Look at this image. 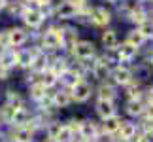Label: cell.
<instances>
[{
	"instance_id": "obj_23",
	"label": "cell",
	"mask_w": 153,
	"mask_h": 142,
	"mask_svg": "<svg viewBox=\"0 0 153 142\" xmlns=\"http://www.w3.org/2000/svg\"><path fill=\"white\" fill-rule=\"evenodd\" d=\"M98 95H100V100H111L115 97V91H114V87H110V85H102Z\"/></svg>"
},
{
	"instance_id": "obj_27",
	"label": "cell",
	"mask_w": 153,
	"mask_h": 142,
	"mask_svg": "<svg viewBox=\"0 0 153 142\" xmlns=\"http://www.w3.org/2000/svg\"><path fill=\"white\" fill-rule=\"evenodd\" d=\"M51 72L53 74H59V72H66V61H64V59H57V61H55V64H53V68H51Z\"/></svg>"
},
{
	"instance_id": "obj_14",
	"label": "cell",
	"mask_w": 153,
	"mask_h": 142,
	"mask_svg": "<svg viewBox=\"0 0 153 142\" xmlns=\"http://www.w3.org/2000/svg\"><path fill=\"white\" fill-rule=\"evenodd\" d=\"M79 137L81 138H95V125L89 121L79 123Z\"/></svg>"
},
{
	"instance_id": "obj_34",
	"label": "cell",
	"mask_w": 153,
	"mask_h": 142,
	"mask_svg": "<svg viewBox=\"0 0 153 142\" xmlns=\"http://www.w3.org/2000/svg\"><path fill=\"white\" fill-rule=\"evenodd\" d=\"M146 116H148L149 120H153V106H151V108H148V112H146Z\"/></svg>"
},
{
	"instance_id": "obj_35",
	"label": "cell",
	"mask_w": 153,
	"mask_h": 142,
	"mask_svg": "<svg viewBox=\"0 0 153 142\" xmlns=\"http://www.w3.org/2000/svg\"><path fill=\"white\" fill-rule=\"evenodd\" d=\"M149 104H151V106H153V89H151V91H149Z\"/></svg>"
},
{
	"instance_id": "obj_37",
	"label": "cell",
	"mask_w": 153,
	"mask_h": 142,
	"mask_svg": "<svg viewBox=\"0 0 153 142\" xmlns=\"http://www.w3.org/2000/svg\"><path fill=\"white\" fill-rule=\"evenodd\" d=\"M4 6H6V0H0V10H2Z\"/></svg>"
},
{
	"instance_id": "obj_39",
	"label": "cell",
	"mask_w": 153,
	"mask_h": 142,
	"mask_svg": "<svg viewBox=\"0 0 153 142\" xmlns=\"http://www.w3.org/2000/svg\"><path fill=\"white\" fill-rule=\"evenodd\" d=\"M10 142H17V140H15V138H13V140H10Z\"/></svg>"
},
{
	"instance_id": "obj_30",
	"label": "cell",
	"mask_w": 153,
	"mask_h": 142,
	"mask_svg": "<svg viewBox=\"0 0 153 142\" xmlns=\"http://www.w3.org/2000/svg\"><path fill=\"white\" fill-rule=\"evenodd\" d=\"M61 129H62L61 123H53V125L49 127V138H57V135L61 133Z\"/></svg>"
},
{
	"instance_id": "obj_28",
	"label": "cell",
	"mask_w": 153,
	"mask_h": 142,
	"mask_svg": "<svg viewBox=\"0 0 153 142\" xmlns=\"http://www.w3.org/2000/svg\"><path fill=\"white\" fill-rule=\"evenodd\" d=\"M55 81H57V76L53 74L51 70H49V72H44V78H42V85L44 87H51Z\"/></svg>"
},
{
	"instance_id": "obj_24",
	"label": "cell",
	"mask_w": 153,
	"mask_h": 142,
	"mask_svg": "<svg viewBox=\"0 0 153 142\" xmlns=\"http://www.w3.org/2000/svg\"><path fill=\"white\" fill-rule=\"evenodd\" d=\"M17 63H19L21 67H30V64H32V55L28 51L17 53Z\"/></svg>"
},
{
	"instance_id": "obj_21",
	"label": "cell",
	"mask_w": 153,
	"mask_h": 142,
	"mask_svg": "<svg viewBox=\"0 0 153 142\" xmlns=\"http://www.w3.org/2000/svg\"><path fill=\"white\" fill-rule=\"evenodd\" d=\"M121 123L123 121H119L117 117H108V120H104V131L106 133H115L117 129L121 127Z\"/></svg>"
},
{
	"instance_id": "obj_15",
	"label": "cell",
	"mask_w": 153,
	"mask_h": 142,
	"mask_svg": "<svg viewBox=\"0 0 153 142\" xmlns=\"http://www.w3.org/2000/svg\"><path fill=\"white\" fill-rule=\"evenodd\" d=\"M119 131H121V138L123 140H131L134 135H136V127H134L132 123H125V121H123L121 127H119Z\"/></svg>"
},
{
	"instance_id": "obj_10",
	"label": "cell",
	"mask_w": 153,
	"mask_h": 142,
	"mask_svg": "<svg viewBox=\"0 0 153 142\" xmlns=\"http://www.w3.org/2000/svg\"><path fill=\"white\" fill-rule=\"evenodd\" d=\"M45 67H48V57L44 55V53H36V55L32 57V64L30 68L36 70V72H44Z\"/></svg>"
},
{
	"instance_id": "obj_32",
	"label": "cell",
	"mask_w": 153,
	"mask_h": 142,
	"mask_svg": "<svg viewBox=\"0 0 153 142\" xmlns=\"http://www.w3.org/2000/svg\"><path fill=\"white\" fill-rule=\"evenodd\" d=\"M144 11H134V13H132V21H136V23H144L146 19H144Z\"/></svg>"
},
{
	"instance_id": "obj_16",
	"label": "cell",
	"mask_w": 153,
	"mask_h": 142,
	"mask_svg": "<svg viewBox=\"0 0 153 142\" xmlns=\"http://www.w3.org/2000/svg\"><path fill=\"white\" fill-rule=\"evenodd\" d=\"M144 40L146 38L142 36V32H140V31H132V32H128V36H127V44H131L132 47H136V49H138V47L144 44Z\"/></svg>"
},
{
	"instance_id": "obj_8",
	"label": "cell",
	"mask_w": 153,
	"mask_h": 142,
	"mask_svg": "<svg viewBox=\"0 0 153 142\" xmlns=\"http://www.w3.org/2000/svg\"><path fill=\"white\" fill-rule=\"evenodd\" d=\"M97 112L104 117V120H108V117H114L115 108H114V104H111V100H98Z\"/></svg>"
},
{
	"instance_id": "obj_22",
	"label": "cell",
	"mask_w": 153,
	"mask_h": 142,
	"mask_svg": "<svg viewBox=\"0 0 153 142\" xmlns=\"http://www.w3.org/2000/svg\"><path fill=\"white\" fill-rule=\"evenodd\" d=\"M127 112L131 116H140L144 112V108H142V102L140 100H128V104H127Z\"/></svg>"
},
{
	"instance_id": "obj_7",
	"label": "cell",
	"mask_w": 153,
	"mask_h": 142,
	"mask_svg": "<svg viewBox=\"0 0 153 142\" xmlns=\"http://www.w3.org/2000/svg\"><path fill=\"white\" fill-rule=\"evenodd\" d=\"M25 40H27V32L25 31H21V28H11V31L8 32V46H21V44H25Z\"/></svg>"
},
{
	"instance_id": "obj_29",
	"label": "cell",
	"mask_w": 153,
	"mask_h": 142,
	"mask_svg": "<svg viewBox=\"0 0 153 142\" xmlns=\"http://www.w3.org/2000/svg\"><path fill=\"white\" fill-rule=\"evenodd\" d=\"M44 95H45V87H44L42 84L32 87V97H34V99H42Z\"/></svg>"
},
{
	"instance_id": "obj_41",
	"label": "cell",
	"mask_w": 153,
	"mask_h": 142,
	"mask_svg": "<svg viewBox=\"0 0 153 142\" xmlns=\"http://www.w3.org/2000/svg\"><path fill=\"white\" fill-rule=\"evenodd\" d=\"M110 2H114V0H110Z\"/></svg>"
},
{
	"instance_id": "obj_2",
	"label": "cell",
	"mask_w": 153,
	"mask_h": 142,
	"mask_svg": "<svg viewBox=\"0 0 153 142\" xmlns=\"http://www.w3.org/2000/svg\"><path fill=\"white\" fill-rule=\"evenodd\" d=\"M62 46V34L61 31H49L44 36V47L48 49H59Z\"/></svg>"
},
{
	"instance_id": "obj_5",
	"label": "cell",
	"mask_w": 153,
	"mask_h": 142,
	"mask_svg": "<svg viewBox=\"0 0 153 142\" xmlns=\"http://www.w3.org/2000/svg\"><path fill=\"white\" fill-rule=\"evenodd\" d=\"M23 19H25V23L28 27L36 28V27L42 25L44 15H42V11H38V10H25L23 11Z\"/></svg>"
},
{
	"instance_id": "obj_20",
	"label": "cell",
	"mask_w": 153,
	"mask_h": 142,
	"mask_svg": "<svg viewBox=\"0 0 153 142\" xmlns=\"http://www.w3.org/2000/svg\"><path fill=\"white\" fill-rule=\"evenodd\" d=\"M32 137V131H30V127H19L15 131V140L17 142H28Z\"/></svg>"
},
{
	"instance_id": "obj_26",
	"label": "cell",
	"mask_w": 153,
	"mask_h": 142,
	"mask_svg": "<svg viewBox=\"0 0 153 142\" xmlns=\"http://www.w3.org/2000/svg\"><path fill=\"white\" fill-rule=\"evenodd\" d=\"M62 81H64L66 85L74 87V85H76V84L79 81V78H78V76H76L74 72H64V74H62Z\"/></svg>"
},
{
	"instance_id": "obj_19",
	"label": "cell",
	"mask_w": 153,
	"mask_h": 142,
	"mask_svg": "<svg viewBox=\"0 0 153 142\" xmlns=\"http://www.w3.org/2000/svg\"><path fill=\"white\" fill-rule=\"evenodd\" d=\"M134 55H136V47H132L131 44H123L119 47V57L125 59V61H128V59H132Z\"/></svg>"
},
{
	"instance_id": "obj_31",
	"label": "cell",
	"mask_w": 153,
	"mask_h": 142,
	"mask_svg": "<svg viewBox=\"0 0 153 142\" xmlns=\"http://www.w3.org/2000/svg\"><path fill=\"white\" fill-rule=\"evenodd\" d=\"M106 72H108L106 64H104V63H97V67H95V74L98 76V78H102V76H106Z\"/></svg>"
},
{
	"instance_id": "obj_6",
	"label": "cell",
	"mask_w": 153,
	"mask_h": 142,
	"mask_svg": "<svg viewBox=\"0 0 153 142\" xmlns=\"http://www.w3.org/2000/svg\"><path fill=\"white\" fill-rule=\"evenodd\" d=\"M15 63H17V53L13 49H10V47H6L0 53V68H11Z\"/></svg>"
},
{
	"instance_id": "obj_40",
	"label": "cell",
	"mask_w": 153,
	"mask_h": 142,
	"mask_svg": "<svg viewBox=\"0 0 153 142\" xmlns=\"http://www.w3.org/2000/svg\"><path fill=\"white\" fill-rule=\"evenodd\" d=\"M151 61H153V55H151Z\"/></svg>"
},
{
	"instance_id": "obj_13",
	"label": "cell",
	"mask_w": 153,
	"mask_h": 142,
	"mask_svg": "<svg viewBox=\"0 0 153 142\" xmlns=\"http://www.w3.org/2000/svg\"><path fill=\"white\" fill-rule=\"evenodd\" d=\"M70 100H72V95H68L66 91H59L53 95V102H55L57 106H61V108H64V106L70 104Z\"/></svg>"
},
{
	"instance_id": "obj_17",
	"label": "cell",
	"mask_w": 153,
	"mask_h": 142,
	"mask_svg": "<svg viewBox=\"0 0 153 142\" xmlns=\"http://www.w3.org/2000/svg\"><path fill=\"white\" fill-rule=\"evenodd\" d=\"M62 34V46H76V38H78V32L72 31V28H66V31H61Z\"/></svg>"
},
{
	"instance_id": "obj_25",
	"label": "cell",
	"mask_w": 153,
	"mask_h": 142,
	"mask_svg": "<svg viewBox=\"0 0 153 142\" xmlns=\"http://www.w3.org/2000/svg\"><path fill=\"white\" fill-rule=\"evenodd\" d=\"M140 32H142L144 38H153V23L151 21H144L142 27H140Z\"/></svg>"
},
{
	"instance_id": "obj_4",
	"label": "cell",
	"mask_w": 153,
	"mask_h": 142,
	"mask_svg": "<svg viewBox=\"0 0 153 142\" xmlns=\"http://www.w3.org/2000/svg\"><path fill=\"white\" fill-rule=\"evenodd\" d=\"M74 55L78 59H91L95 55V46L91 42H78L74 46Z\"/></svg>"
},
{
	"instance_id": "obj_1",
	"label": "cell",
	"mask_w": 153,
	"mask_h": 142,
	"mask_svg": "<svg viewBox=\"0 0 153 142\" xmlns=\"http://www.w3.org/2000/svg\"><path fill=\"white\" fill-rule=\"evenodd\" d=\"M91 97V85L87 84V81H78L74 87H72V99L78 100V102H83Z\"/></svg>"
},
{
	"instance_id": "obj_33",
	"label": "cell",
	"mask_w": 153,
	"mask_h": 142,
	"mask_svg": "<svg viewBox=\"0 0 153 142\" xmlns=\"http://www.w3.org/2000/svg\"><path fill=\"white\" fill-rule=\"evenodd\" d=\"M136 142H151V138L148 137V135H142V137H138V140Z\"/></svg>"
},
{
	"instance_id": "obj_18",
	"label": "cell",
	"mask_w": 153,
	"mask_h": 142,
	"mask_svg": "<svg viewBox=\"0 0 153 142\" xmlns=\"http://www.w3.org/2000/svg\"><path fill=\"white\" fill-rule=\"evenodd\" d=\"M102 44L108 47V49L115 47V46H117V36H115V32H114V31H106V32L102 34Z\"/></svg>"
},
{
	"instance_id": "obj_12",
	"label": "cell",
	"mask_w": 153,
	"mask_h": 142,
	"mask_svg": "<svg viewBox=\"0 0 153 142\" xmlns=\"http://www.w3.org/2000/svg\"><path fill=\"white\" fill-rule=\"evenodd\" d=\"M111 76H114V80L117 81V84H128V81H131V72H128L127 68H115L114 72H111Z\"/></svg>"
},
{
	"instance_id": "obj_11",
	"label": "cell",
	"mask_w": 153,
	"mask_h": 142,
	"mask_svg": "<svg viewBox=\"0 0 153 142\" xmlns=\"http://www.w3.org/2000/svg\"><path fill=\"white\" fill-rule=\"evenodd\" d=\"M93 17H95V23L97 25H108L110 23V11L106 10V8H97L95 10V13H93Z\"/></svg>"
},
{
	"instance_id": "obj_38",
	"label": "cell",
	"mask_w": 153,
	"mask_h": 142,
	"mask_svg": "<svg viewBox=\"0 0 153 142\" xmlns=\"http://www.w3.org/2000/svg\"><path fill=\"white\" fill-rule=\"evenodd\" d=\"M48 142H57V140H55V138H49V140H48Z\"/></svg>"
},
{
	"instance_id": "obj_3",
	"label": "cell",
	"mask_w": 153,
	"mask_h": 142,
	"mask_svg": "<svg viewBox=\"0 0 153 142\" xmlns=\"http://www.w3.org/2000/svg\"><path fill=\"white\" fill-rule=\"evenodd\" d=\"M78 8L79 6L76 4L74 0H66V2H62L61 6H59L57 15L61 17V19H70V17H74L76 13H78Z\"/></svg>"
},
{
	"instance_id": "obj_9",
	"label": "cell",
	"mask_w": 153,
	"mask_h": 142,
	"mask_svg": "<svg viewBox=\"0 0 153 142\" xmlns=\"http://www.w3.org/2000/svg\"><path fill=\"white\" fill-rule=\"evenodd\" d=\"M28 120H30L28 112L25 108H17L15 114H13V117H11V123H15L17 127H25L27 123H28Z\"/></svg>"
},
{
	"instance_id": "obj_36",
	"label": "cell",
	"mask_w": 153,
	"mask_h": 142,
	"mask_svg": "<svg viewBox=\"0 0 153 142\" xmlns=\"http://www.w3.org/2000/svg\"><path fill=\"white\" fill-rule=\"evenodd\" d=\"M36 2H40V4H49L51 0H36Z\"/></svg>"
}]
</instances>
